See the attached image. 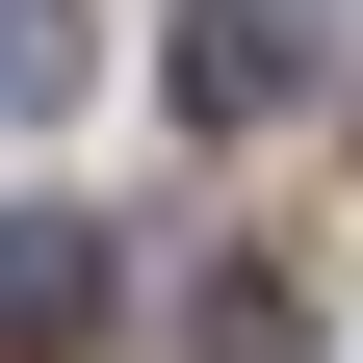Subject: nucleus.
<instances>
[{
  "mask_svg": "<svg viewBox=\"0 0 363 363\" xmlns=\"http://www.w3.org/2000/svg\"><path fill=\"white\" fill-rule=\"evenodd\" d=\"M311 0H182V130H259V104H311Z\"/></svg>",
  "mask_w": 363,
  "mask_h": 363,
  "instance_id": "nucleus-1",
  "label": "nucleus"
},
{
  "mask_svg": "<svg viewBox=\"0 0 363 363\" xmlns=\"http://www.w3.org/2000/svg\"><path fill=\"white\" fill-rule=\"evenodd\" d=\"M104 337V234L78 208H0V363H78Z\"/></svg>",
  "mask_w": 363,
  "mask_h": 363,
  "instance_id": "nucleus-2",
  "label": "nucleus"
},
{
  "mask_svg": "<svg viewBox=\"0 0 363 363\" xmlns=\"http://www.w3.org/2000/svg\"><path fill=\"white\" fill-rule=\"evenodd\" d=\"M0 104H78V0H0Z\"/></svg>",
  "mask_w": 363,
  "mask_h": 363,
  "instance_id": "nucleus-3",
  "label": "nucleus"
}]
</instances>
